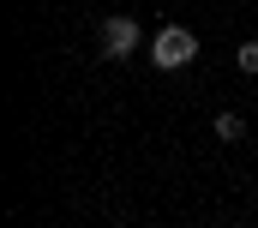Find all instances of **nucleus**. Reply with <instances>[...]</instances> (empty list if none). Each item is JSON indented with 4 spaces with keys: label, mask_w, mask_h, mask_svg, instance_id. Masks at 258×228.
<instances>
[{
    "label": "nucleus",
    "mask_w": 258,
    "mask_h": 228,
    "mask_svg": "<svg viewBox=\"0 0 258 228\" xmlns=\"http://www.w3.org/2000/svg\"><path fill=\"white\" fill-rule=\"evenodd\" d=\"M252 96H258V90H252Z\"/></svg>",
    "instance_id": "obj_5"
},
{
    "label": "nucleus",
    "mask_w": 258,
    "mask_h": 228,
    "mask_svg": "<svg viewBox=\"0 0 258 228\" xmlns=\"http://www.w3.org/2000/svg\"><path fill=\"white\" fill-rule=\"evenodd\" d=\"M234 66H240L246 78H258V42H240V54H234Z\"/></svg>",
    "instance_id": "obj_4"
},
{
    "label": "nucleus",
    "mask_w": 258,
    "mask_h": 228,
    "mask_svg": "<svg viewBox=\"0 0 258 228\" xmlns=\"http://www.w3.org/2000/svg\"><path fill=\"white\" fill-rule=\"evenodd\" d=\"M96 48H102V60H132L138 48H150V42H144L138 18H126V12H108V18L96 24Z\"/></svg>",
    "instance_id": "obj_2"
},
{
    "label": "nucleus",
    "mask_w": 258,
    "mask_h": 228,
    "mask_svg": "<svg viewBox=\"0 0 258 228\" xmlns=\"http://www.w3.org/2000/svg\"><path fill=\"white\" fill-rule=\"evenodd\" d=\"M210 132H216L222 144H240V138H246V120H240V114H234V108H222V114H216V120H210Z\"/></svg>",
    "instance_id": "obj_3"
},
{
    "label": "nucleus",
    "mask_w": 258,
    "mask_h": 228,
    "mask_svg": "<svg viewBox=\"0 0 258 228\" xmlns=\"http://www.w3.org/2000/svg\"><path fill=\"white\" fill-rule=\"evenodd\" d=\"M198 60V36L186 24H162L156 36H150V66L156 72H180V66H192Z\"/></svg>",
    "instance_id": "obj_1"
}]
</instances>
